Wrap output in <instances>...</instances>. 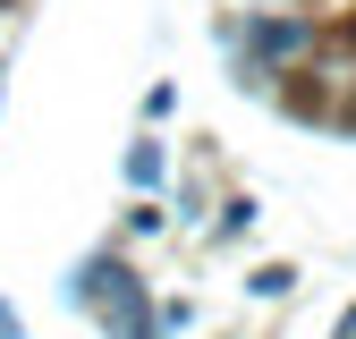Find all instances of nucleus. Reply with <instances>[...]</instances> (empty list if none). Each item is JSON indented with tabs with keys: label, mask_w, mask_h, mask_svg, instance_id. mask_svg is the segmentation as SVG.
<instances>
[{
	"label": "nucleus",
	"mask_w": 356,
	"mask_h": 339,
	"mask_svg": "<svg viewBox=\"0 0 356 339\" xmlns=\"http://www.w3.org/2000/svg\"><path fill=\"white\" fill-rule=\"evenodd\" d=\"M339 339H356V314H348V322H339Z\"/></svg>",
	"instance_id": "obj_3"
},
{
	"label": "nucleus",
	"mask_w": 356,
	"mask_h": 339,
	"mask_svg": "<svg viewBox=\"0 0 356 339\" xmlns=\"http://www.w3.org/2000/svg\"><path fill=\"white\" fill-rule=\"evenodd\" d=\"M127 179L153 187V179H161V153H153V144H136V153H127Z\"/></svg>",
	"instance_id": "obj_2"
},
{
	"label": "nucleus",
	"mask_w": 356,
	"mask_h": 339,
	"mask_svg": "<svg viewBox=\"0 0 356 339\" xmlns=\"http://www.w3.org/2000/svg\"><path fill=\"white\" fill-rule=\"evenodd\" d=\"M297 42H305V26H263V34H254V51H263V60H280V51H297Z\"/></svg>",
	"instance_id": "obj_1"
}]
</instances>
